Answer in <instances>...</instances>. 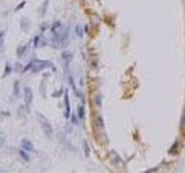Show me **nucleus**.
<instances>
[{
	"instance_id": "obj_8",
	"label": "nucleus",
	"mask_w": 185,
	"mask_h": 173,
	"mask_svg": "<svg viewBox=\"0 0 185 173\" xmlns=\"http://www.w3.org/2000/svg\"><path fill=\"white\" fill-rule=\"evenodd\" d=\"M18 155L21 156V158H22L23 160H25V161H29V160H30V157H29V155H28V151H25V150H20V151H18Z\"/></svg>"
},
{
	"instance_id": "obj_3",
	"label": "nucleus",
	"mask_w": 185,
	"mask_h": 173,
	"mask_svg": "<svg viewBox=\"0 0 185 173\" xmlns=\"http://www.w3.org/2000/svg\"><path fill=\"white\" fill-rule=\"evenodd\" d=\"M32 98H34V93H32L31 88H29V86L24 88L23 99H24V104H25V106H30V104H31V101H32Z\"/></svg>"
},
{
	"instance_id": "obj_9",
	"label": "nucleus",
	"mask_w": 185,
	"mask_h": 173,
	"mask_svg": "<svg viewBox=\"0 0 185 173\" xmlns=\"http://www.w3.org/2000/svg\"><path fill=\"white\" fill-rule=\"evenodd\" d=\"M28 48V45H23V46H18V48H17V51H16V54H17V57H22L23 55V53L25 52V50Z\"/></svg>"
},
{
	"instance_id": "obj_1",
	"label": "nucleus",
	"mask_w": 185,
	"mask_h": 173,
	"mask_svg": "<svg viewBox=\"0 0 185 173\" xmlns=\"http://www.w3.org/2000/svg\"><path fill=\"white\" fill-rule=\"evenodd\" d=\"M37 119H38V122L40 125V128L43 130V133L45 134V136L47 137H51L52 134H53V129H52V126L49 121V119L46 116H44L42 113H37Z\"/></svg>"
},
{
	"instance_id": "obj_17",
	"label": "nucleus",
	"mask_w": 185,
	"mask_h": 173,
	"mask_svg": "<svg viewBox=\"0 0 185 173\" xmlns=\"http://www.w3.org/2000/svg\"><path fill=\"white\" fill-rule=\"evenodd\" d=\"M38 42H39V37H35V47H37L38 46Z\"/></svg>"
},
{
	"instance_id": "obj_10",
	"label": "nucleus",
	"mask_w": 185,
	"mask_h": 173,
	"mask_svg": "<svg viewBox=\"0 0 185 173\" xmlns=\"http://www.w3.org/2000/svg\"><path fill=\"white\" fill-rule=\"evenodd\" d=\"M12 70H13V68H12V66L9 65V62H6V65H5V72H3V76H7L8 74H10V73H12Z\"/></svg>"
},
{
	"instance_id": "obj_4",
	"label": "nucleus",
	"mask_w": 185,
	"mask_h": 173,
	"mask_svg": "<svg viewBox=\"0 0 185 173\" xmlns=\"http://www.w3.org/2000/svg\"><path fill=\"white\" fill-rule=\"evenodd\" d=\"M21 146H22V149L25 150V151H31V152L35 151V148H34L32 142H31L30 140H28V138H22V141H21Z\"/></svg>"
},
{
	"instance_id": "obj_14",
	"label": "nucleus",
	"mask_w": 185,
	"mask_h": 173,
	"mask_svg": "<svg viewBox=\"0 0 185 173\" xmlns=\"http://www.w3.org/2000/svg\"><path fill=\"white\" fill-rule=\"evenodd\" d=\"M24 5H25V1H22V2L20 3V5H17V6L15 7V12H17L18 9H21V8H22V7L24 6Z\"/></svg>"
},
{
	"instance_id": "obj_13",
	"label": "nucleus",
	"mask_w": 185,
	"mask_h": 173,
	"mask_svg": "<svg viewBox=\"0 0 185 173\" xmlns=\"http://www.w3.org/2000/svg\"><path fill=\"white\" fill-rule=\"evenodd\" d=\"M5 40V31H0V45L3 43Z\"/></svg>"
},
{
	"instance_id": "obj_18",
	"label": "nucleus",
	"mask_w": 185,
	"mask_h": 173,
	"mask_svg": "<svg viewBox=\"0 0 185 173\" xmlns=\"http://www.w3.org/2000/svg\"><path fill=\"white\" fill-rule=\"evenodd\" d=\"M3 141H5V138H3V136H1V137H0V145L3 144Z\"/></svg>"
},
{
	"instance_id": "obj_6",
	"label": "nucleus",
	"mask_w": 185,
	"mask_h": 173,
	"mask_svg": "<svg viewBox=\"0 0 185 173\" xmlns=\"http://www.w3.org/2000/svg\"><path fill=\"white\" fill-rule=\"evenodd\" d=\"M20 28L23 30V31H28L29 29V20L27 17H21V21H20Z\"/></svg>"
},
{
	"instance_id": "obj_19",
	"label": "nucleus",
	"mask_w": 185,
	"mask_h": 173,
	"mask_svg": "<svg viewBox=\"0 0 185 173\" xmlns=\"http://www.w3.org/2000/svg\"><path fill=\"white\" fill-rule=\"evenodd\" d=\"M0 172H2V170H0Z\"/></svg>"
},
{
	"instance_id": "obj_11",
	"label": "nucleus",
	"mask_w": 185,
	"mask_h": 173,
	"mask_svg": "<svg viewBox=\"0 0 185 173\" xmlns=\"http://www.w3.org/2000/svg\"><path fill=\"white\" fill-rule=\"evenodd\" d=\"M47 3H49V1H45V2L42 5V7H40V15H44V14H45V9L47 8Z\"/></svg>"
},
{
	"instance_id": "obj_12",
	"label": "nucleus",
	"mask_w": 185,
	"mask_h": 173,
	"mask_svg": "<svg viewBox=\"0 0 185 173\" xmlns=\"http://www.w3.org/2000/svg\"><path fill=\"white\" fill-rule=\"evenodd\" d=\"M83 146H84V153H86V156H89V146H88V143L86 141H83Z\"/></svg>"
},
{
	"instance_id": "obj_5",
	"label": "nucleus",
	"mask_w": 185,
	"mask_h": 173,
	"mask_svg": "<svg viewBox=\"0 0 185 173\" xmlns=\"http://www.w3.org/2000/svg\"><path fill=\"white\" fill-rule=\"evenodd\" d=\"M65 106H66V112H65V116L69 118L71 116V105H69V97H68V92H65Z\"/></svg>"
},
{
	"instance_id": "obj_15",
	"label": "nucleus",
	"mask_w": 185,
	"mask_h": 173,
	"mask_svg": "<svg viewBox=\"0 0 185 173\" xmlns=\"http://www.w3.org/2000/svg\"><path fill=\"white\" fill-rule=\"evenodd\" d=\"M83 115H84V113H83V107L80 106V107H79V116H80V118H83Z\"/></svg>"
},
{
	"instance_id": "obj_7",
	"label": "nucleus",
	"mask_w": 185,
	"mask_h": 173,
	"mask_svg": "<svg viewBox=\"0 0 185 173\" xmlns=\"http://www.w3.org/2000/svg\"><path fill=\"white\" fill-rule=\"evenodd\" d=\"M13 93L15 97H17L20 95V82L16 80L14 81V85H13Z\"/></svg>"
},
{
	"instance_id": "obj_16",
	"label": "nucleus",
	"mask_w": 185,
	"mask_h": 173,
	"mask_svg": "<svg viewBox=\"0 0 185 173\" xmlns=\"http://www.w3.org/2000/svg\"><path fill=\"white\" fill-rule=\"evenodd\" d=\"M72 122H73L74 125H76V123H77V119H76V116H75L74 114L72 115Z\"/></svg>"
},
{
	"instance_id": "obj_2",
	"label": "nucleus",
	"mask_w": 185,
	"mask_h": 173,
	"mask_svg": "<svg viewBox=\"0 0 185 173\" xmlns=\"http://www.w3.org/2000/svg\"><path fill=\"white\" fill-rule=\"evenodd\" d=\"M47 66H52V63L50 61H46V60H34L32 61V66H31V70L32 72H40L45 68H47Z\"/></svg>"
}]
</instances>
